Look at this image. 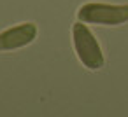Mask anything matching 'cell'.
Instances as JSON below:
<instances>
[{
	"label": "cell",
	"mask_w": 128,
	"mask_h": 117,
	"mask_svg": "<svg viewBox=\"0 0 128 117\" xmlns=\"http://www.w3.org/2000/svg\"><path fill=\"white\" fill-rule=\"evenodd\" d=\"M77 19L86 25H104V26H119L128 23V4H104V2H88L79 7Z\"/></svg>",
	"instance_id": "cell-2"
},
{
	"label": "cell",
	"mask_w": 128,
	"mask_h": 117,
	"mask_svg": "<svg viewBox=\"0 0 128 117\" xmlns=\"http://www.w3.org/2000/svg\"><path fill=\"white\" fill-rule=\"evenodd\" d=\"M35 39H37V25L35 23H20L12 28L0 32V53L26 47Z\"/></svg>",
	"instance_id": "cell-3"
},
{
	"label": "cell",
	"mask_w": 128,
	"mask_h": 117,
	"mask_svg": "<svg viewBox=\"0 0 128 117\" xmlns=\"http://www.w3.org/2000/svg\"><path fill=\"white\" fill-rule=\"evenodd\" d=\"M72 42H74V51L88 70H98L104 66L105 58L102 53V47L96 40V37L91 33V30L86 26V23L77 21L72 26Z\"/></svg>",
	"instance_id": "cell-1"
}]
</instances>
